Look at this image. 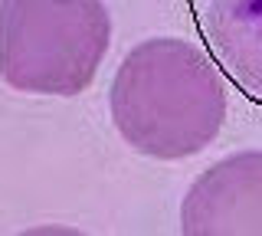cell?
<instances>
[{"instance_id": "cell-3", "label": "cell", "mask_w": 262, "mask_h": 236, "mask_svg": "<svg viewBox=\"0 0 262 236\" xmlns=\"http://www.w3.org/2000/svg\"><path fill=\"white\" fill-rule=\"evenodd\" d=\"M180 236H262V151H236L196 174Z\"/></svg>"}, {"instance_id": "cell-5", "label": "cell", "mask_w": 262, "mask_h": 236, "mask_svg": "<svg viewBox=\"0 0 262 236\" xmlns=\"http://www.w3.org/2000/svg\"><path fill=\"white\" fill-rule=\"evenodd\" d=\"M16 236H89L76 230V226H59V223H46V226H30V230L16 233Z\"/></svg>"}, {"instance_id": "cell-1", "label": "cell", "mask_w": 262, "mask_h": 236, "mask_svg": "<svg viewBox=\"0 0 262 236\" xmlns=\"http://www.w3.org/2000/svg\"><path fill=\"white\" fill-rule=\"evenodd\" d=\"M112 121L144 158L184 161L216 141L226 92L200 46L177 36L144 39L112 79Z\"/></svg>"}, {"instance_id": "cell-2", "label": "cell", "mask_w": 262, "mask_h": 236, "mask_svg": "<svg viewBox=\"0 0 262 236\" xmlns=\"http://www.w3.org/2000/svg\"><path fill=\"white\" fill-rule=\"evenodd\" d=\"M108 43L102 0H0V79L16 92H85Z\"/></svg>"}, {"instance_id": "cell-4", "label": "cell", "mask_w": 262, "mask_h": 236, "mask_svg": "<svg viewBox=\"0 0 262 236\" xmlns=\"http://www.w3.org/2000/svg\"><path fill=\"white\" fill-rule=\"evenodd\" d=\"M203 30L226 76L262 102V0H210Z\"/></svg>"}]
</instances>
